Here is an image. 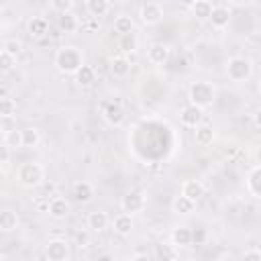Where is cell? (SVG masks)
Instances as JSON below:
<instances>
[{
  "label": "cell",
  "instance_id": "1",
  "mask_svg": "<svg viewBox=\"0 0 261 261\" xmlns=\"http://www.w3.org/2000/svg\"><path fill=\"white\" fill-rule=\"evenodd\" d=\"M84 51L75 45H63L55 51L53 57V65L57 71L65 73V75H73L82 65H84Z\"/></svg>",
  "mask_w": 261,
  "mask_h": 261
},
{
  "label": "cell",
  "instance_id": "2",
  "mask_svg": "<svg viewBox=\"0 0 261 261\" xmlns=\"http://www.w3.org/2000/svg\"><path fill=\"white\" fill-rule=\"evenodd\" d=\"M188 100L200 108H210L216 100V86L206 80H196L188 88Z\"/></svg>",
  "mask_w": 261,
  "mask_h": 261
},
{
  "label": "cell",
  "instance_id": "3",
  "mask_svg": "<svg viewBox=\"0 0 261 261\" xmlns=\"http://www.w3.org/2000/svg\"><path fill=\"white\" fill-rule=\"evenodd\" d=\"M16 181L27 190L39 188L45 181V167L39 161H24L16 169Z\"/></svg>",
  "mask_w": 261,
  "mask_h": 261
},
{
  "label": "cell",
  "instance_id": "4",
  "mask_svg": "<svg viewBox=\"0 0 261 261\" xmlns=\"http://www.w3.org/2000/svg\"><path fill=\"white\" fill-rule=\"evenodd\" d=\"M224 71H226V77L230 82L243 84V82L251 80V75H253V61L245 55H232V57H228Z\"/></svg>",
  "mask_w": 261,
  "mask_h": 261
},
{
  "label": "cell",
  "instance_id": "5",
  "mask_svg": "<svg viewBox=\"0 0 261 261\" xmlns=\"http://www.w3.org/2000/svg\"><path fill=\"white\" fill-rule=\"evenodd\" d=\"M45 257L49 261H67L71 259V245L65 239H49L45 245Z\"/></svg>",
  "mask_w": 261,
  "mask_h": 261
},
{
  "label": "cell",
  "instance_id": "6",
  "mask_svg": "<svg viewBox=\"0 0 261 261\" xmlns=\"http://www.w3.org/2000/svg\"><path fill=\"white\" fill-rule=\"evenodd\" d=\"M139 16H141V22L147 24V27H155L163 20V6L159 0H149L141 6L139 10Z\"/></svg>",
  "mask_w": 261,
  "mask_h": 261
},
{
  "label": "cell",
  "instance_id": "7",
  "mask_svg": "<svg viewBox=\"0 0 261 261\" xmlns=\"http://www.w3.org/2000/svg\"><path fill=\"white\" fill-rule=\"evenodd\" d=\"M145 206H147V196L143 192H139V190L126 192L122 196V200H120V208L124 212H128V214H139V212L145 210Z\"/></svg>",
  "mask_w": 261,
  "mask_h": 261
},
{
  "label": "cell",
  "instance_id": "8",
  "mask_svg": "<svg viewBox=\"0 0 261 261\" xmlns=\"http://www.w3.org/2000/svg\"><path fill=\"white\" fill-rule=\"evenodd\" d=\"M202 120H204V108L196 104H188L179 110V122L186 128H196L198 124H202Z\"/></svg>",
  "mask_w": 261,
  "mask_h": 261
},
{
  "label": "cell",
  "instance_id": "9",
  "mask_svg": "<svg viewBox=\"0 0 261 261\" xmlns=\"http://www.w3.org/2000/svg\"><path fill=\"white\" fill-rule=\"evenodd\" d=\"M102 118L106 124L110 126H122L124 120H126V114H124V108L116 102H106L104 108H102Z\"/></svg>",
  "mask_w": 261,
  "mask_h": 261
},
{
  "label": "cell",
  "instance_id": "10",
  "mask_svg": "<svg viewBox=\"0 0 261 261\" xmlns=\"http://www.w3.org/2000/svg\"><path fill=\"white\" fill-rule=\"evenodd\" d=\"M47 212H49V216L53 220H63L71 212V202L67 198H63V196H53L49 200V204H47Z\"/></svg>",
  "mask_w": 261,
  "mask_h": 261
},
{
  "label": "cell",
  "instance_id": "11",
  "mask_svg": "<svg viewBox=\"0 0 261 261\" xmlns=\"http://www.w3.org/2000/svg\"><path fill=\"white\" fill-rule=\"evenodd\" d=\"M169 57H171V47L165 45V43H153L147 49V59L153 65H163V63L169 61Z\"/></svg>",
  "mask_w": 261,
  "mask_h": 261
},
{
  "label": "cell",
  "instance_id": "12",
  "mask_svg": "<svg viewBox=\"0 0 261 261\" xmlns=\"http://www.w3.org/2000/svg\"><path fill=\"white\" fill-rule=\"evenodd\" d=\"M112 230H114L118 237H130L133 230H135L133 214H128V212H124V210H122L120 214H116L114 220H112Z\"/></svg>",
  "mask_w": 261,
  "mask_h": 261
},
{
  "label": "cell",
  "instance_id": "13",
  "mask_svg": "<svg viewBox=\"0 0 261 261\" xmlns=\"http://www.w3.org/2000/svg\"><path fill=\"white\" fill-rule=\"evenodd\" d=\"M230 18H232V10L228 6H224V4H218V6L212 8V14H210L208 20H210V24L214 29L222 31V29H226L230 24Z\"/></svg>",
  "mask_w": 261,
  "mask_h": 261
},
{
  "label": "cell",
  "instance_id": "14",
  "mask_svg": "<svg viewBox=\"0 0 261 261\" xmlns=\"http://www.w3.org/2000/svg\"><path fill=\"white\" fill-rule=\"evenodd\" d=\"M71 196L75 198V202L88 204V202H92V198H94V186H92L90 181H86V179H80V181H75V184L71 186Z\"/></svg>",
  "mask_w": 261,
  "mask_h": 261
},
{
  "label": "cell",
  "instance_id": "15",
  "mask_svg": "<svg viewBox=\"0 0 261 261\" xmlns=\"http://www.w3.org/2000/svg\"><path fill=\"white\" fill-rule=\"evenodd\" d=\"M169 239H171V243H173L177 249L190 247V245H192V228H188L186 224H177V226L171 228Z\"/></svg>",
  "mask_w": 261,
  "mask_h": 261
},
{
  "label": "cell",
  "instance_id": "16",
  "mask_svg": "<svg viewBox=\"0 0 261 261\" xmlns=\"http://www.w3.org/2000/svg\"><path fill=\"white\" fill-rule=\"evenodd\" d=\"M57 27H59V31H61V33H65V35H73V33H77V31H80L82 22H80L77 14L71 10V12H65V14H59Z\"/></svg>",
  "mask_w": 261,
  "mask_h": 261
},
{
  "label": "cell",
  "instance_id": "17",
  "mask_svg": "<svg viewBox=\"0 0 261 261\" xmlns=\"http://www.w3.org/2000/svg\"><path fill=\"white\" fill-rule=\"evenodd\" d=\"M27 33L31 39H43L49 33V20L45 16H33L27 24Z\"/></svg>",
  "mask_w": 261,
  "mask_h": 261
},
{
  "label": "cell",
  "instance_id": "18",
  "mask_svg": "<svg viewBox=\"0 0 261 261\" xmlns=\"http://www.w3.org/2000/svg\"><path fill=\"white\" fill-rule=\"evenodd\" d=\"M130 69H133V63L126 55H114L110 59V73L114 77H126L130 73Z\"/></svg>",
  "mask_w": 261,
  "mask_h": 261
},
{
  "label": "cell",
  "instance_id": "19",
  "mask_svg": "<svg viewBox=\"0 0 261 261\" xmlns=\"http://www.w3.org/2000/svg\"><path fill=\"white\" fill-rule=\"evenodd\" d=\"M86 224H88V228H90L92 232H102V230H106V228H108L110 218H108V214H106V212H102V210H94V212H90V214H88Z\"/></svg>",
  "mask_w": 261,
  "mask_h": 261
},
{
  "label": "cell",
  "instance_id": "20",
  "mask_svg": "<svg viewBox=\"0 0 261 261\" xmlns=\"http://www.w3.org/2000/svg\"><path fill=\"white\" fill-rule=\"evenodd\" d=\"M214 139H216V135H214V128L210 124H204L202 122V124H198L194 128V143L198 147H208V145L214 143Z\"/></svg>",
  "mask_w": 261,
  "mask_h": 261
},
{
  "label": "cell",
  "instance_id": "21",
  "mask_svg": "<svg viewBox=\"0 0 261 261\" xmlns=\"http://www.w3.org/2000/svg\"><path fill=\"white\" fill-rule=\"evenodd\" d=\"M179 194H184V196H188L190 200L198 202V200L206 194V186H204L200 179H186V181L181 184V192H179Z\"/></svg>",
  "mask_w": 261,
  "mask_h": 261
},
{
  "label": "cell",
  "instance_id": "22",
  "mask_svg": "<svg viewBox=\"0 0 261 261\" xmlns=\"http://www.w3.org/2000/svg\"><path fill=\"white\" fill-rule=\"evenodd\" d=\"M73 80H75V84L80 86V88H90L94 82H96V69L92 67V65H82L75 73H73Z\"/></svg>",
  "mask_w": 261,
  "mask_h": 261
},
{
  "label": "cell",
  "instance_id": "23",
  "mask_svg": "<svg viewBox=\"0 0 261 261\" xmlns=\"http://www.w3.org/2000/svg\"><path fill=\"white\" fill-rule=\"evenodd\" d=\"M84 6L92 18H102L110 10V0H84Z\"/></svg>",
  "mask_w": 261,
  "mask_h": 261
},
{
  "label": "cell",
  "instance_id": "24",
  "mask_svg": "<svg viewBox=\"0 0 261 261\" xmlns=\"http://www.w3.org/2000/svg\"><path fill=\"white\" fill-rule=\"evenodd\" d=\"M139 49V37H137V33L133 31V33H126V35H120V39H118V51H120V55H130V53H135Z\"/></svg>",
  "mask_w": 261,
  "mask_h": 261
},
{
  "label": "cell",
  "instance_id": "25",
  "mask_svg": "<svg viewBox=\"0 0 261 261\" xmlns=\"http://www.w3.org/2000/svg\"><path fill=\"white\" fill-rule=\"evenodd\" d=\"M194 208H196V202L190 200V198L184 196V194H179V196L171 202V210H173V214H177V216H188V214L194 212Z\"/></svg>",
  "mask_w": 261,
  "mask_h": 261
},
{
  "label": "cell",
  "instance_id": "26",
  "mask_svg": "<svg viewBox=\"0 0 261 261\" xmlns=\"http://www.w3.org/2000/svg\"><path fill=\"white\" fill-rule=\"evenodd\" d=\"M18 214L12 210V208H4L0 212V230L2 232H12L18 228Z\"/></svg>",
  "mask_w": 261,
  "mask_h": 261
},
{
  "label": "cell",
  "instance_id": "27",
  "mask_svg": "<svg viewBox=\"0 0 261 261\" xmlns=\"http://www.w3.org/2000/svg\"><path fill=\"white\" fill-rule=\"evenodd\" d=\"M155 259H177L179 257V249L173 245V243H159L155 245V253H153Z\"/></svg>",
  "mask_w": 261,
  "mask_h": 261
},
{
  "label": "cell",
  "instance_id": "28",
  "mask_svg": "<svg viewBox=\"0 0 261 261\" xmlns=\"http://www.w3.org/2000/svg\"><path fill=\"white\" fill-rule=\"evenodd\" d=\"M212 8H214V6H212L210 0H196L190 10H192V16H194L196 20H208L210 14H212Z\"/></svg>",
  "mask_w": 261,
  "mask_h": 261
},
{
  "label": "cell",
  "instance_id": "29",
  "mask_svg": "<svg viewBox=\"0 0 261 261\" xmlns=\"http://www.w3.org/2000/svg\"><path fill=\"white\" fill-rule=\"evenodd\" d=\"M112 31L120 37V35H126V33H133L135 31V20L128 16V14H120L114 18V24H112Z\"/></svg>",
  "mask_w": 261,
  "mask_h": 261
},
{
  "label": "cell",
  "instance_id": "30",
  "mask_svg": "<svg viewBox=\"0 0 261 261\" xmlns=\"http://www.w3.org/2000/svg\"><path fill=\"white\" fill-rule=\"evenodd\" d=\"M41 143V130L37 126H27L22 128V147L24 149H35Z\"/></svg>",
  "mask_w": 261,
  "mask_h": 261
},
{
  "label": "cell",
  "instance_id": "31",
  "mask_svg": "<svg viewBox=\"0 0 261 261\" xmlns=\"http://www.w3.org/2000/svg\"><path fill=\"white\" fill-rule=\"evenodd\" d=\"M247 190L255 196V198H261V165L253 167L249 177H247Z\"/></svg>",
  "mask_w": 261,
  "mask_h": 261
},
{
  "label": "cell",
  "instance_id": "32",
  "mask_svg": "<svg viewBox=\"0 0 261 261\" xmlns=\"http://www.w3.org/2000/svg\"><path fill=\"white\" fill-rule=\"evenodd\" d=\"M2 143H4V145H8L12 151L20 149V147H22V130L14 128V130H10V133L2 135Z\"/></svg>",
  "mask_w": 261,
  "mask_h": 261
},
{
  "label": "cell",
  "instance_id": "33",
  "mask_svg": "<svg viewBox=\"0 0 261 261\" xmlns=\"http://www.w3.org/2000/svg\"><path fill=\"white\" fill-rule=\"evenodd\" d=\"M16 114V100L2 94L0 98V116H14Z\"/></svg>",
  "mask_w": 261,
  "mask_h": 261
},
{
  "label": "cell",
  "instance_id": "34",
  "mask_svg": "<svg viewBox=\"0 0 261 261\" xmlns=\"http://www.w3.org/2000/svg\"><path fill=\"white\" fill-rule=\"evenodd\" d=\"M14 65H16V57L2 49V51H0V69H2V73L12 71V69H14Z\"/></svg>",
  "mask_w": 261,
  "mask_h": 261
},
{
  "label": "cell",
  "instance_id": "35",
  "mask_svg": "<svg viewBox=\"0 0 261 261\" xmlns=\"http://www.w3.org/2000/svg\"><path fill=\"white\" fill-rule=\"evenodd\" d=\"M51 8L57 12V14H65V12H71L73 6H75V0H49Z\"/></svg>",
  "mask_w": 261,
  "mask_h": 261
},
{
  "label": "cell",
  "instance_id": "36",
  "mask_svg": "<svg viewBox=\"0 0 261 261\" xmlns=\"http://www.w3.org/2000/svg\"><path fill=\"white\" fill-rule=\"evenodd\" d=\"M2 49H4V51H8L10 55L18 57V55L22 53V43H20L18 39H6V41L2 43Z\"/></svg>",
  "mask_w": 261,
  "mask_h": 261
},
{
  "label": "cell",
  "instance_id": "37",
  "mask_svg": "<svg viewBox=\"0 0 261 261\" xmlns=\"http://www.w3.org/2000/svg\"><path fill=\"white\" fill-rule=\"evenodd\" d=\"M10 147L8 145H4L2 143V147H0V165H2V175H6L8 173V169H10Z\"/></svg>",
  "mask_w": 261,
  "mask_h": 261
},
{
  "label": "cell",
  "instance_id": "38",
  "mask_svg": "<svg viewBox=\"0 0 261 261\" xmlns=\"http://www.w3.org/2000/svg\"><path fill=\"white\" fill-rule=\"evenodd\" d=\"M16 128V118L14 116H0V133L6 135Z\"/></svg>",
  "mask_w": 261,
  "mask_h": 261
},
{
  "label": "cell",
  "instance_id": "39",
  "mask_svg": "<svg viewBox=\"0 0 261 261\" xmlns=\"http://www.w3.org/2000/svg\"><path fill=\"white\" fill-rule=\"evenodd\" d=\"M204 239H206V230L204 228H196V230H192V243H204Z\"/></svg>",
  "mask_w": 261,
  "mask_h": 261
},
{
  "label": "cell",
  "instance_id": "40",
  "mask_svg": "<svg viewBox=\"0 0 261 261\" xmlns=\"http://www.w3.org/2000/svg\"><path fill=\"white\" fill-rule=\"evenodd\" d=\"M243 259H257V261H261V249H247V251H243Z\"/></svg>",
  "mask_w": 261,
  "mask_h": 261
},
{
  "label": "cell",
  "instance_id": "41",
  "mask_svg": "<svg viewBox=\"0 0 261 261\" xmlns=\"http://www.w3.org/2000/svg\"><path fill=\"white\" fill-rule=\"evenodd\" d=\"M153 255H149V253H133L130 255V261H137V259H151Z\"/></svg>",
  "mask_w": 261,
  "mask_h": 261
},
{
  "label": "cell",
  "instance_id": "42",
  "mask_svg": "<svg viewBox=\"0 0 261 261\" xmlns=\"http://www.w3.org/2000/svg\"><path fill=\"white\" fill-rule=\"evenodd\" d=\"M253 122H255L257 128H261V108L255 110V114H253Z\"/></svg>",
  "mask_w": 261,
  "mask_h": 261
},
{
  "label": "cell",
  "instance_id": "43",
  "mask_svg": "<svg viewBox=\"0 0 261 261\" xmlns=\"http://www.w3.org/2000/svg\"><path fill=\"white\" fill-rule=\"evenodd\" d=\"M177 2H179V4H181V6H186V8H192V6H194V2H196V0H177Z\"/></svg>",
  "mask_w": 261,
  "mask_h": 261
},
{
  "label": "cell",
  "instance_id": "44",
  "mask_svg": "<svg viewBox=\"0 0 261 261\" xmlns=\"http://www.w3.org/2000/svg\"><path fill=\"white\" fill-rule=\"evenodd\" d=\"M114 2H118V4H126V2H130V0H114Z\"/></svg>",
  "mask_w": 261,
  "mask_h": 261
},
{
  "label": "cell",
  "instance_id": "45",
  "mask_svg": "<svg viewBox=\"0 0 261 261\" xmlns=\"http://www.w3.org/2000/svg\"><path fill=\"white\" fill-rule=\"evenodd\" d=\"M18 2H29V0H18Z\"/></svg>",
  "mask_w": 261,
  "mask_h": 261
},
{
  "label": "cell",
  "instance_id": "46",
  "mask_svg": "<svg viewBox=\"0 0 261 261\" xmlns=\"http://www.w3.org/2000/svg\"><path fill=\"white\" fill-rule=\"evenodd\" d=\"M259 94H261V86H259Z\"/></svg>",
  "mask_w": 261,
  "mask_h": 261
}]
</instances>
